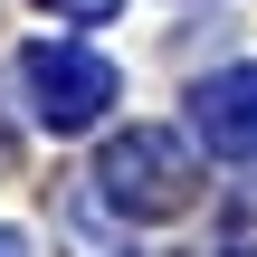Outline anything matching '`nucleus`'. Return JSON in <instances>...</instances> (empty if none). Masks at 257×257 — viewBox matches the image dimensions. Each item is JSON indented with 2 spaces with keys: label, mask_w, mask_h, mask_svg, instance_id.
<instances>
[{
  "label": "nucleus",
  "mask_w": 257,
  "mask_h": 257,
  "mask_svg": "<svg viewBox=\"0 0 257 257\" xmlns=\"http://www.w3.org/2000/svg\"><path fill=\"white\" fill-rule=\"evenodd\" d=\"M0 257H29V238H19V229H0Z\"/></svg>",
  "instance_id": "nucleus-5"
},
{
  "label": "nucleus",
  "mask_w": 257,
  "mask_h": 257,
  "mask_svg": "<svg viewBox=\"0 0 257 257\" xmlns=\"http://www.w3.org/2000/svg\"><path fill=\"white\" fill-rule=\"evenodd\" d=\"M191 134L210 162H257V67H219L191 86Z\"/></svg>",
  "instance_id": "nucleus-3"
},
{
  "label": "nucleus",
  "mask_w": 257,
  "mask_h": 257,
  "mask_svg": "<svg viewBox=\"0 0 257 257\" xmlns=\"http://www.w3.org/2000/svg\"><path fill=\"white\" fill-rule=\"evenodd\" d=\"M19 86H29V124H38V134H86V124H105V105L124 95L114 57H95V48H76V38H38V48L19 57Z\"/></svg>",
  "instance_id": "nucleus-2"
},
{
  "label": "nucleus",
  "mask_w": 257,
  "mask_h": 257,
  "mask_svg": "<svg viewBox=\"0 0 257 257\" xmlns=\"http://www.w3.org/2000/svg\"><path fill=\"white\" fill-rule=\"evenodd\" d=\"M48 10H57V19H76V29H105L124 0H48Z\"/></svg>",
  "instance_id": "nucleus-4"
},
{
  "label": "nucleus",
  "mask_w": 257,
  "mask_h": 257,
  "mask_svg": "<svg viewBox=\"0 0 257 257\" xmlns=\"http://www.w3.org/2000/svg\"><path fill=\"white\" fill-rule=\"evenodd\" d=\"M95 191H105V210H124V219H181V210L200 200V162H191V143H181V134L134 124V134H114V143H105Z\"/></svg>",
  "instance_id": "nucleus-1"
}]
</instances>
